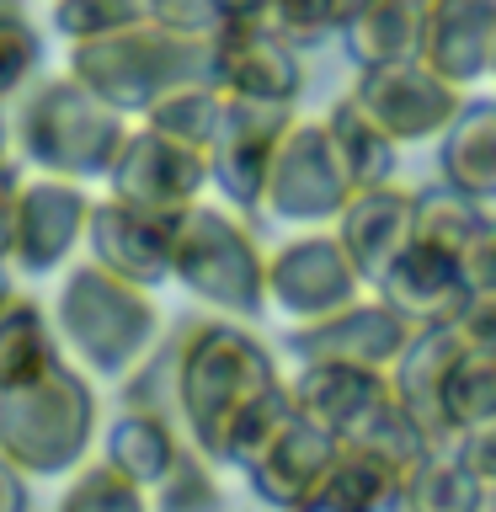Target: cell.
Listing matches in <instances>:
<instances>
[{"instance_id":"51","label":"cell","mask_w":496,"mask_h":512,"mask_svg":"<svg viewBox=\"0 0 496 512\" xmlns=\"http://www.w3.org/2000/svg\"><path fill=\"white\" fill-rule=\"evenodd\" d=\"M491 80H496V64H491Z\"/></svg>"},{"instance_id":"3","label":"cell","mask_w":496,"mask_h":512,"mask_svg":"<svg viewBox=\"0 0 496 512\" xmlns=\"http://www.w3.org/2000/svg\"><path fill=\"white\" fill-rule=\"evenodd\" d=\"M134 118L102 102L80 75H48L22 91L11 118V155L38 176H70V182H107Z\"/></svg>"},{"instance_id":"17","label":"cell","mask_w":496,"mask_h":512,"mask_svg":"<svg viewBox=\"0 0 496 512\" xmlns=\"http://www.w3.org/2000/svg\"><path fill=\"white\" fill-rule=\"evenodd\" d=\"M331 230L342 240V251L352 256L363 288H374L384 278V267H390L416 235V192L400 187V182L358 187L342 203V214L331 219Z\"/></svg>"},{"instance_id":"37","label":"cell","mask_w":496,"mask_h":512,"mask_svg":"<svg viewBox=\"0 0 496 512\" xmlns=\"http://www.w3.org/2000/svg\"><path fill=\"white\" fill-rule=\"evenodd\" d=\"M43 70V32L27 22V11L0 16V102L22 96Z\"/></svg>"},{"instance_id":"10","label":"cell","mask_w":496,"mask_h":512,"mask_svg":"<svg viewBox=\"0 0 496 512\" xmlns=\"http://www.w3.org/2000/svg\"><path fill=\"white\" fill-rule=\"evenodd\" d=\"M288 123H294V107L283 102L224 96L219 139L208 144V187L219 192V203H230L235 214H262V187Z\"/></svg>"},{"instance_id":"6","label":"cell","mask_w":496,"mask_h":512,"mask_svg":"<svg viewBox=\"0 0 496 512\" xmlns=\"http://www.w3.org/2000/svg\"><path fill=\"white\" fill-rule=\"evenodd\" d=\"M171 283H182L192 299L214 304L219 315L262 320L267 315V251L251 235L246 214L230 203H192L176 219Z\"/></svg>"},{"instance_id":"13","label":"cell","mask_w":496,"mask_h":512,"mask_svg":"<svg viewBox=\"0 0 496 512\" xmlns=\"http://www.w3.org/2000/svg\"><path fill=\"white\" fill-rule=\"evenodd\" d=\"M406 336H411V320L368 288V294H358L331 315L294 320L283 347L294 363H363V368H384L390 374V363L400 358Z\"/></svg>"},{"instance_id":"21","label":"cell","mask_w":496,"mask_h":512,"mask_svg":"<svg viewBox=\"0 0 496 512\" xmlns=\"http://www.w3.org/2000/svg\"><path fill=\"white\" fill-rule=\"evenodd\" d=\"M384 390H390V374L384 368H363V363H299V374L288 379L294 411L320 422L326 432H336V438H347L352 422Z\"/></svg>"},{"instance_id":"29","label":"cell","mask_w":496,"mask_h":512,"mask_svg":"<svg viewBox=\"0 0 496 512\" xmlns=\"http://www.w3.org/2000/svg\"><path fill=\"white\" fill-rule=\"evenodd\" d=\"M438 406H443L448 443H454L464 427L486 422V416L496 411V347L464 342L454 352V363H448V374H443V400Z\"/></svg>"},{"instance_id":"31","label":"cell","mask_w":496,"mask_h":512,"mask_svg":"<svg viewBox=\"0 0 496 512\" xmlns=\"http://www.w3.org/2000/svg\"><path fill=\"white\" fill-rule=\"evenodd\" d=\"M491 219V203H475L464 198L459 187H416V240L422 246H438L459 262V251L475 240V230Z\"/></svg>"},{"instance_id":"18","label":"cell","mask_w":496,"mask_h":512,"mask_svg":"<svg viewBox=\"0 0 496 512\" xmlns=\"http://www.w3.org/2000/svg\"><path fill=\"white\" fill-rule=\"evenodd\" d=\"M432 70L454 86H480L496 64V0H422V48Z\"/></svg>"},{"instance_id":"46","label":"cell","mask_w":496,"mask_h":512,"mask_svg":"<svg viewBox=\"0 0 496 512\" xmlns=\"http://www.w3.org/2000/svg\"><path fill=\"white\" fill-rule=\"evenodd\" d=\"M11 299H16V283H11V262H6V256H0V310H6Z\"/></svg>"},{"instance_id":"12","label":"cell","mask_w":496,"mask_h":512,"mask_svg":"<svg viewBox=\"0 0 496 512\" xmlns=\"http://www.w3.org/2000/svg\"><path fill=\"white\" fill-rule=\"evenodd\" d=\"M368 294L352 256L342 251L336 230H304L267 251V310H283L288 320H315Z\"/></svg>"},{"instance_id":"47","label":"cell","mask_w":496,"mask_h":512,"mask_svg":"<svg viewBox=\"0 0 496 512\" xmlns=\"http://www.w3.org/2000/svg\"><path fill=\"white\" fill-rule=\"evenodd\" d=\"M11 155V118H6V102H0V160Z\"/></svg>"},{"instance_id":"8","label":"cell","mask_w":496,"mask_h":512,"mask_svg":"<svg viewBox=\"0 0 496 512\" xmlns=\"http://www.w3.org/2000/svg\"><path fill=\"white\" fill-rule=\"evenodd\" d=\"M347 96L374 118L395 144H422L438 139L448 118L464 102V86L443 80L427 59H390V64H363Z\"/></svg>"},{"instance_id":"24","label":"cell","mask_w":496,"mask_h":512,"mask_svg":"<svg viewBox=\"0 0 496 512\" xmlns=\"http://www.w3.org/2000/svg\"><path fill=\"white\" fill-rule=\"evenodd\" d=\"M342 48L358 64H390V59H416L422 48V6L416 0H358L342 22Z\"/></svg>"},{"instance_id":"42","label":"cell","mask_w":496,"mask_h":512,"mask_svg":"<svg viewBox=\"0 0 496 512\" xmlns=\"http://www.w3.org/2000/svg\"><path fill=\"white\" fill-rule=\"evenodd\" d=\"M22 182H27V166L16 155L0 160V256L11 246V224H16V198H22Z\"/></svg>"},{"instance_id":"40","label":"cell","mask_w":496,"mask_h":512,"mask_svg":"<svg viewBox=\"0 0 496 512\" xmlns=\"http://www.w3.org/2000/svg\"><path fill=\"white\" fill-rule=\"evenodd\" d=\"M150 16L166 27H182V32H214L219 27L214 0H150Z\"/></svg>"},{"instance_id":"14","label":"cell","mask_w":496,"mask_h":512,"mask_svg":"<svg viewBox=\"0 0 496 512\" xmlns=\"http://www.w3.org/2000/svg\"><path fill=\"white\" fill-rule=\"evenodd\" d=\"M176 219L171 208H144L128 198H91L86 219V251L96 267L118 272L139 288L171 283V251H176Z\"/></svg>"},{"instance_id":"2","label":"cell","mask_w":496,"mask_h":512,"mask_svg":"<svg viewBox=\"0 0 496 512\" xmlns=\"http://www.w3.org/2000/svg\"><path fill=\"white\" fill-rule=\"evenodd\" d=\"M48 315H54L64 358L80 363L96 384H123L160 342L155 288L128 283L118 272L96 267L91 256L64 272Z\"/></svg>"},{"instance_id":"5","label":"cell","mask_w":496,"mask_h":512,"mask_svg":"<svg viewBox=\"0 0 496 512\" xmlns=\"http://www.w3.org/2000/svg\"><path fill=\"white\" fill-rule=\"evenodd\" d=\"M70 75H80L123 118H144L176 86L208 80V32H182L144 16L102 38L70 43Z\"/></svg>"},{"instance_id":"9","label":"cell","mask_w":496,"mask_h":512,"mask_svg":"<svg viewBox=\"0 0 496 512\" xmlns=\"http://www.w3.org/2000/svg\"><path fill=\"white\" fill-rule=\"evenodd\" d=\"M86 219H91V192L70 176H27L16 198V224L6 262L22 278H54L86 251Z\"/></svg>"},{"instance_id":"34","label":"cell","mask_w":496,"mask_h":512,"mask_svg":"<svg viewBox=\"0 0 496 512\" xmlns=\"http://www.w3.org/2000/svg\"><path fill=\"white\" fill-rule=\"evenodd\" d=\"M150 507L155 512H224V486H219L214 464L187 443L182 454H176L171 475L150 491Z\"/></svg>"},{"instance_id":"28","label":"cell","mask_w":496,"mask_h":512,"mask_svg":"<svg viewBox=\"0 0 496 512\" xmlns=\"http://www.w3.org/2000/svg\"><path fill=\"white\" fill-rule=\"evenodd\" d=\"M480 502H486V480H480L454 448H432V454L400 480V512H475Z\"/></svg>"},{"instance_id":"26","label":"cell","mask_w":496,"mask_h":512,"mask_svg":"<svg viewBox=\"0 0 496 512\" xmlns=\"http://www.w3.org/2000/svg\"><path fill=\"white\" fill-rule=\"evenodd\" d=\"M320 123H326L331 150H336V160H342L352 192H358V187L395 182V171H400V144L384 134V128L368 118V112L352 102V96H342V102H336Z\"/></svg>"},{"instance_id":"1","label":"cell","mask_w":496,"mask_h":512,"mask_svg":"<svg viewBox=\"0 0 496 512\" xmlns=\"http://www.w3.org/2000/svg\"><path fill=\"white\" fill-rule=\"evenodd\" d=\"M171 374H176V427L208 464L219 454L230 416L251 395H262L267 384L283 379L272 347L251 331V320L235 315L182 326V336L171 342Z\"/></svg>"},{"instance_id":"50","label":"cell","mask_w":496,"mask_h":512,"mask_svg":"<svg viewBox=\"0 0 496 512\" xmlns=\"http://www.w3.org/2000/svg\"><path fill=\"white\" fill-rule=\"evenodd\" d=\"M352 6H358V0H347V16H352Z\"/></svg>"},{"instance_id":"19","label":"cell","mask_w":496,"mask_h":512,"mask_svg":"<svg viewBox=\"0 0 496 512\" xmlns=\"http://www.w3.org/2000/svg\"><path fill=\"white\" fill-rule=\"evenodd\" d=\"M374 294L384 304H395L411 326H432V320H454L470 299V288L459 278V262L438 246H422L411 235V246L384 267V278L374 283Z\"/></svg>"},{"instance_id":"48","label":"cell","mask_w":496,"mask_h":512,"mask_svg":"<svg viewBox=\"0 0 496 512\" xmlns=\"http://www.w3.org/2000/svg\"><path fill=\"white\" fill-rule=\"evenodd\" d=\"M16 11H27V0H0V16H16Z\"/></svg>"},{"instance_id":"11","label":"cell","mask_w":496,"mask_h":512,"mask_svg":"<svg viewBox=\"0 0 496 512\" xmlns=\"http://www.w3.org/2000/svg\"><path fill=\"white\" fill-rule=\"evenodd\" d=\"M208 80L224 96L246 102H283L299 107L304 96V59L294 43H283L262 16H235L208 32Z\"/></svg>"},{"instance_id":"23","label":"cell","mask_w":496,"mask_h":512,"mask_svg":"<svg viewBox=\"0 0 496 512\" xmlns=\"http://www.w3.org/2000/svg\"><path fill=\"white\" fill-rule=\"evenodd\" d=\"M182 448H187V438L176 432L171 416H160V411L123 406L102 427V459L112 464V470H123L128 480H139L144 491H155L160 480L171 475V464H176Z\"/></svg>"},{"instance_id":"43","label":"cell","mask_w":496,"mask_h":512,"mask_svg":"<svg viewBox=\"0 0 496 512\" xmlns=\"http://www.w3.org/2000/svg\"><path fill=\"white\" fill-rule=\"evenodd\" d=\"M0 512H32V475H22L6 454H0Z\"/></svg>"},{"instance_id":"20","label":"cell","mask_w":496,"mask_h":512,"mask_svg":"<svg viewBox=\"0 0 496 512\" xmlns=\"http://www.w3.org/2000/svg\"><path fill=\"white\" fill-rule=\"evenodd\" d=\"M464 347V331L454 320H432V326H411L400 358L390 363V390L406 400V411L432 432V443L448 448V432H443V374L454 363V352Z\"/></svg>"},{"instance_id":"39","label":"cell","mask_w":496,"mask_h":512,"mask_svg":"<svg viewBox=\"0 0 496 512\" xmlns=\"http://www.w3.org/2000/svg\"><path fill=\"white\" fill-rule=\"evenodd\" d=\"M448 448H454V454H459L464 464H470V470H475L480 480H486V486H496V411L486 416V422L464 427Z\"/></svg>"},{"instance_id":"22","label":"cell","mask_w":496,"mask_h":512,"mask_svg":"<svg viewBox=\"0 0 496 512\" xmlns=\"http://www.w3.org/2000/svg\"><path fill=\"white\" fill-rule=\"evenodd\" d=\"M438 171L475 203H496V96H464L438 134Z\"/></svg>"},{"instance_id":"36","label":"cell","mask_w":496,"mask_h":512,"mask_svg":"<svg viewBox=\"0 0 496 512\" xmlns=\"http://www.w3.org/2000/svg\"><path fill=\"white\" fill-rule=\"evenodd\" d=\"M144 16H150V0H54L48 27H54L64 43H86V38L118 32L128 22H144Z\"/></svg>"},{"instance_id":"25","label":"cell","mask_w":496,"mask_h":512,"mask_svg":"<svg viewBox=\"0 0 496 512\" xmlns=\"http://www.w3.org/2000/svg\"><path fill=\"white\" fill-rule=\"evenodd\" d=\"M342 448H358V454L390 464L395 475H411L416 464H422L432 448H443V443H432V432L406 411V400H400L395 390H384L374 406H368L358 422H352V432L342 438Z\"/></svg>"},{"instance_id":"4","label":"cell","mask_w":496,"mask_h":512,"mask_svg":"<svg viewBox=\"0 0 496 512\" xmlns=\"http://www.w3.org/2000/svg\"><path fill=\"white\" fill-rule=\"evenodd\" d=\"M102 438L96 379L80 363L59 358L38 379L0 395V454L32 480H59L91 459Z\"/></svg>"},{"instance_id":"30","label":"cell","mask_w":496,"mask_h":512,"mask_svg":"<svg viewBox=\"0 0 496 512\" xmlns=\"http://www.w3.org/2000/svg\"><path fill=\"white\" fill-rule=\"evenodd\" d=\"M294 416V395H288V379L267 384L262 395H251L246 406L230 416V427H224L219 438V454H214V470H240L246 475V464L262 454V448L278 438V427Z\"/></svg>"},{"instance_id":"32","label":"cell","mask_w":496,"mask_h":512,"mask_svg":"<svg viewBox=\"0 0 496 512\" xmlns=\"http://www.w3.org/2000/svg\"><path fill=\"white\" fill-rule=\"evenodd\" d=\"M134 123H150V128H160V134H171V139H182V144L208 155V144L219 139V123H224V91L214 86V80L176 86L171 96H160V102Z\"/></svg>"},{"instance_id":"7","label":"cell","mask_w":496,"mask_h":512,"mask_svg":"<svg viewBox=\"0 0 496 512\" xmlns=\"http://www.w3.org/2000/svg\"><path fill=\"white\" fill-rule=\"evenodd\" d=\"M352 198V182L342 171V160L331 150V134L320 118H294L288 134L278 139L272 155L267 187H262V214L278 224H331L342 214V203Z\"/></svg>"},{"instance_id":"44","label":"cell","mask_w":496,"mask_h":512,"mask_svg":"<svg viewBox=\"0 0 496 512\" xmlns=\"http://www.w3.org/2000/svg\"><path fill=\"white\" fill-rule=\"evenodd\" d=\"M214 11H219V22H235V16H262L267 0H214Z\"/></svg>"},{"instance_id":"27","label":"cell","mask_w":496,"mask_h":512,"mask_svg":"<svg viewBox=\"0 0 496 512\" xmlns=\"http://www.w3.org/2000/svg\"><path fill=\"white\" fill-rule=\"evenodd\" d=\"M64 347H59V331H54V315L48 304L16 294L6 310H0V395L16 390V384L38 379L48 363H59Z\"/></svg>"},{"instance_id":"35","label":"cell","mask_w":496,"mask_h":512,"mask_svg":"<svg viewBox=\"0 0 496 512\" xmlns=\"http://www.w3.org/2000/svg\"><path fill=\"white\" fill-rule=\"evenodd\" d=\"M262 22L304 54V48H320L326 38H342L347 0H267Z\"/></svg>"},{"instance_id":"45","label":"cell","mask_w":496,"mask_h":512,"mask_svg":"<svg viewBox=\"0 0 496 512\" xmlns=\"http://www.w3.org/2000/svg\"><path fill=\"white\" fill-rule=\"evenodd\" d=\"M294 512H352V507H342V502H336V496H331L326 486H320L315 496H304V502H299Z\"/></svg>"},{"instance_id":"33","label":"cell","mask_w":496,"mask_h":512,"mask_svg":"<svg viewBox=\"0 0 496 512\" xmlns=\"http://www.w3.org/2000/svg\"><path fill=\"white\" fill-rule=\"evenodd\" d=\"M54 512H155V507L139 480L112 470L107 459H86L80 470H70V486L59 491Z\"/></svg>"},{"instance_id":"41","label":"cell","mask_w":496,"mask_h":512,"mask_svg":"<svg viewBox=\"0 0 496 512\" xmlns=\"http://www.w3.org/2000/svg\"><path fill=\"white\" fill-rule=\"evenodd\" d=\"M454 326L464 331V342H486V347H496V288L464 299V310L454 315Z\"/></svg>"},{"instance_id":"38","label":"cell","mask_w":496,"mask_h":512,"mask_svg":"<svg viewBox=\"0 0 496 512\" xmlns=\"http://www.w3.org/2000/svg\"><path fill=\"white\" fill-rule=\"evenodd\" d=\"M459 278L470 294H486V288H496V214L475 230V240L459 251Z\"/></svg>"},{"instance_id":"52","label":"cell","mask_w":496,"mask_h":512,"mask_svg":"<svg viewBox=\"0 0 496 512\" xmlns=\"http://www.w3.org/2000/svg\"><path fill=\"white\" fill-rule=\"evenodd\" d=\"M416 6H422V0H416Z\"/></svg>"},{"instance_id":"16","label":"cell","mask_w":496,"mask_h":512,"mask_svg":"<svg viewBox=\"0 0 496 512\" xmlns=\"http://www.w3.org/2000/svg\"><path fill=\"white\" fill-rule=\"evenodd\" d=\"M336 454H342V438L294 411L278 427V438H272L262 454L246 464V486L256 491V502H262V507L294 512L304 496L320 491V480L331 475Z\"/></svg>"},{"instance_id":"49","label":"cell","mask_w":496,"mask_h":512,"mask_svg":"<svg viewBox=\"0 0 496 512\" xmlns=\"http://www.w3.org/2000/svg\"><path fill=\"white\" fill-rule=\"evenodd\" d=\"M475 512H496V486H486V502H480Z\"/></svg>"},{"instance_id":"15","label":"cell","mask_w":496,"mask_h":512,"mask_svg":"<svg viewBox=\"0 0 496 512\" xmlns=\"http://www.w3.org/2000/svg\"><path fill=\"white\" fill-rule=\"evenodd\" d=\"M102 187L112 198L182 214V208H192L208 192V155L171 134H160L150 123H139V128H128V139H123V150L112 160Z\"/></svg>"}]
</instances>
